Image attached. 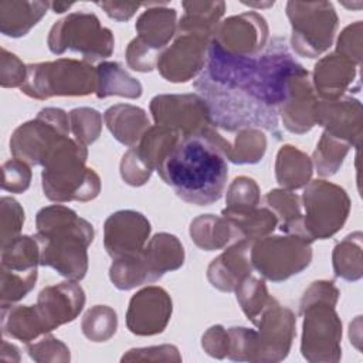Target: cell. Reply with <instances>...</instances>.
I'll return each instance as SVG.
<instances>
[{
  "label": "cell",
  "mask_w": 363,
  "mask_h": 363,
  "mask_svg": "<svg viewBox=\"0 0 363 363\" xmlns=\"http://www.w3.org/2000/svg\"><path fill=\"white\" fill-rule=\"evenodd\" d=\"M28 356L34 362H69V349L60 339L54 337L50 332L43 335L38 340L30 342L26 346Z\"/></svg>",
  "instance_id": "bcb514c9"
},
{
  "label": "cell",
  "mask_w": 363,
  "mask_h": 363,
  "mask_svg": "<svg viewBox=\"0 0 363 363\" xmlns=\"http://www.w3.org/2000/svg\"><path fill=\"white\" fill-rule=\"evenodd\" d=\"M291 47L305 58H318L333 41L337 14L330 1H288Z\"/></svg>",
  "instance_id": "9c48e42d"
},
{
  "label": "cell",
  "mask_w": 363,
  "mask_h": 363,
  "mask_svg": "<svg viewBox=\"0 0 363 363\" xmlns=\"http://www.w3.org/2000/svg\"><path fill=\"white\" fill-rule=\"evenodd\" d=\"M156 172L177 197L196 206L218 201L228 177L224 155L200 135L182 136Z\"/></svg>",
  "instance_id": "7a4b0ae2"
},
{
  "label": "cell",
  "mask_w": 363,
  "mask_h": 363,
  "mask_svg": "<svg viewBox=\"0 0 363 363\" xmlns=\"http://www.w3.org/2000/svg\"><path fill=\"white\" fill-rule=\"evenodd\" d=\"M221 216L235 227L241 240L255 241L267 237L278 225L275 214L267 207H254L245 210L223 208Z\"/></svg>",
  "instance_id": "836d02e7"
},
{
  "label": "cell",
  "mask_w": 363,
  "mask_h": 363,
  "mask_svg": "<svg viewBox=\"0 0 363 363\" xmlns=\"http://www.w3.org/2000/svg\"><path fill=\"white\" fill-rule=\"evenodd\" d=\"M268 33L267 20L261 14L245 11L220 21L211 40L228 54L254 57L267 47Z\"/></svg>",
  "instance_id": "9a60e30c"
},
{
  "label": "cell",
  "mask_w": 363,
  "mask_h": 363,
  "mask_svg": "<svg viewBox=\"0 0 363 363\" xmlns=\"http://www.w3.org/2000/svg\"><path fill=\"white\" fill-rule=\"evenodd\" d=\"M98 7H101L108 17L116 21H128L138 10L143 6V3H118V1H98Z\"/></svg>",
  "instance_id": "9f6ffc18"
},
{
  "label": "cell",
  "mask_w": 363,
  "mask_h": 363,
  "mask_svg": "<svg viewBox=\"0 0 363 363\" xmlns=\"http://www.w3.org/2000/svg\"><path fill=\"white\" fill-rule=\"evenodd\" d=\"M211 38L196 33L176 31L174 40L157 57L156 68L169 82H187L200 75Z\"/></svg>",
  "instance_id": "5bb4252c"
},
{
  "label": "cell",
  "mask_w": 363,
  "mask_h": 363,
  "mask_svg": "<svg viewBox=\"0 0 363 363\" xmlns=\"http://www.w3.org/2000/svg\"><path fill=\"white\" fill-rule=\"evenodd\" d=\"M183 135L160 125L150 126L139 143L132 146L142 159V162L152 170H157L164 156L172 150V147L179 142Z\"/></svg>",
  "instance_id": "d590c367"
},
{
  "label": "cell",
  "mask_w": 363,
  "mask_h": 363,
  "mask_svg": "<svg viewBox=\"0 0 363 363\" xmlns=\"http://www.w3.org/2000/svg\"><path fill=\"white\" fill-rule=\"evenodd\" d=\"M47 45L55 55L71 50L92 64L112 55L115 40L112 31L104 27L94 13L75 11L52 24Z\"/></svg>",
  "instance_id": "52a82bcc"
},
{
  "label": "cell",
  "mask_w": 363,
  "mask_h": 363,
  "mask_svg": "<svg viewBox=\"0 0 363 363\" xmlns=\"http://www.w3.org/2000/svg\"><path fill=\"white\" fill-rule=\"evenodd\" d=\"M191 241L204 251H216L241 240L235 227L223 216L201 214L190 223Z\"/></svg>",
  "instance_id": "83f0119b"
},
{
  "label": "cell",
  "mask_w": 363,
  "mask_h": 363,
  "mask_svg": "<svg viewBox=\"0 0 363 363\" xmlns=\"http://www.w3.org/2000/svg\"><path fill=\"white\" fill-rule=\"evenodd\" d=\"M118 329V315L113 308L108 305L91 306L81 320V330L84 336L95 343L109 340Z\"/></svg>",
  "instance_id": "ab89813d"
},
{
  "label": "cell",
  "mask_w": 363,
  "mask_h": 363,
  "mask_svg": "<svg viewBox=\"0 0 363 363\" xmlns=\"http://www.w3.org/2000/svg\"><path fill=\"white\" fill-rule=\"evenodd\" d=\"M139 255L147 271L149 282H156L164 274L176 271L184 264V248L180 240L170 233L155 234Z\"/></svg>",
  "instance_id": "d4e9b609"
},
{
  "label": "cell",
  "mask_w": 363,
  "mask_h": 363,
  "mask_svg": "<svg viewBox=\"0 0 363 363\" xmlns=\"http://www.w3.org/2000/svg\"><path fill=\"white\" fill-rule=\"evenodd\" d=\"M109 279L121 291H129L149 282L147 271L139 254L113 259L109 267Z\"/></svg>",
  "instance_id": "b9f144b4"
},
{
  "label": "cell",
  "mask_w": 363,
  "mask_h": 363,
  "mask_svg": "<svg viewBox=\"0 0 363 363\" xmlns=\"http://www.w3.org/2000/svg\"><path fill=\"white\" fill-rule=\"evenodd\" d=\"M303 69L281 37L268 41L254 57L228 54L211 40L207 62L193 86L206 101L217 129L234 132L251 126L279 139V106L288 81Z\"/></svg>",
  "instance_id": "6da1fadb"
},
{
  "label": "cell",
  "mask_w": 363,
  "mask_h": 363,
  "mask_svg": "<svg viewBox=\"0 0 363 363\" xmlns=\"http://www.w3.org/2000/svg\"><path fill=\"white\" fill-rule=\"evenodd\" d=\"M1 228H0V242L1 248L9 245L21 234V227L24 224V210L21 204L9 196L1 197Z\"/></svg>",
  "instance_id": "f6af8a7d"
},
{
  "label": "cell",
  "mask_w": 363,
  "mask_h": 363,
  "mask_svg": "<svg viewBox=\"0 0 363 363\" xmlns=\"http://www.w3.org/2000/svg\"><path fill=\"white\" fill-rule=\"evenodd\" d=\"M1 332L4 336L24 342H34L48 333L41 322L35 305H9L1 308Z\"/></svg>",
  "instance_id": "f546056e"
},
{
  "label": "cell",
  "mask_w": 363,
  "mask_h": 363,
  "mask_svg": "<svg viewBox=\"0 0 363 363\" xmlns=\"http://www.w3.org/2000/svg\"><path fill=\"white\" fill-rule=\"evenodd\" d=\"M183 16L177 23L179 33H196L213 38L225 11L224 1H183Z\"/></svg>",
  "instance_id": "4dcf8cb0"
},
{
  "label": "cell",
  "mask_w": 363,
  "mask_h": 363,
  "mask_svg": "<svg viewBox=\"0 0 363 363\" xmlns=\"http://www.w3.org/2000/svg\"><path fill=\"white\" fill-rule=\"evenodd\" d=\"M147 9L138 17L135 30L138 40L149 50L160 54L177 31V14L166 4L152 3L146 4Z\"/></svg>",
  "instance_id": "cb8c5ba5"
},
{
  "label": "cell",
  "mask_w": 363,
  "mask_h": 363,
  "mask_svg": "<svg viewBox=\"0 0 363 363\" xmlns=\"http://www.w3.org/2000/svg\"><path fill=\"white\" fill-rule=\"evenodd\" d=\"M37 268L16 271L0 267V306H9L23 299L37 282Z\"/></svg>",
  "instance_id": "60d3db41"
},
{
  "label": "cell",
  "mask_w": 363,
  "mask_h": 363,
  "mask_svg": "<svg viewBox=\"0 0 363 363\" xmlns=\"http://www.w3.org/2000/svg\"><path fill=\"white\" fill-rule=\"evenodd\" d=\"M35 228L40 265L67 279L81 281L88 271L86 250L95 237L92 224L67 206L51 204L38 210Z\"/></svg>",
  "instance_id": "3957f363"
},
{
  "label": "cell",
  "mask_w": 363,
  "mask_h": 363,
  "mask_svg": "<svg viewBox=\"0 0 363 363\" xmlns=\"http://www.w3.org/2000/svg\"><path fill=\"white\" fill-rule=\"evenodd\" d=\"M104 121L112 136L129 147L138 145L143 133L150 128L146 111L129 104L109 106L104 113Z\"/></svg>",
  "instance_id": "484cf974"
},
{
  "label": "cell",
  "mask_w": 363,
  "mask_h": 363,
  "mask_svg": "<svg viewBox=\"0 0 363 363\" xmlns=\"http://www.w3.org/2000/svg\"><path fill=\"white\" fill-rule=\"evenodd\" d=\"M339 289L333 281H315L303 292L301 352L311 363H336L342 357V320L335 309Z\"/></svg>",
  "instance_id": "277c9868"
},
{
  "label": "cell",
  "mask_w": 363,
  "mask_h": 363,
  "mask_svg": "<svg viewBox=\"0 0 363 363\" xmlns=\"http://www.w3.org/2000/svg\"><path fill=\"white\" fill-rule=\"evenodd\" d=\"M201 347L211 357H216V359L227 357L230 350L228 330L221 325H214L208 328L201 336Z\"/></svg>",
  "instance_id": "11a10c76"
},
{
  "label": "cell",
  "mask_w": 363,
  "mask_h": 363,
  "mask_svg": "<svg viewBox=\"0 0 363 363\" xmlns=\"http://www.w3.org/2000/svg\"><path fill=\"white\" fill-rule=\"evenodd\" d=\"M71 6H74V3H50V9H52L54 13H64Z\"/></svg>",
  "instance_id": "680465c9"
},
{
  "label": "cell",
  "mask_w": 363,
  "mask_h": 363,
  "mask_svg": "<svg viewBox=\"0 0 363 363\" xmlns=\"http://www.w3.org/2000/svg\"><path fill=\"white\" fill-rule=\"evenodd\" d=\"M27 78V65L13 52L1 48L0 85L3 88H21Z\"/></svg>",
  "instance_id": "816d5d0a"
},
{
  "label": "cell",
  "mask_w": 363,
  "mask_h": 363,
  "mask_svg": "<svg viewBox=\"0 0 363 363\" xmlns=\"http://www.w3.org/2000/svg\"><path fill=\"white\" fill-rule=\"evenodd\" d=\"M251 245V240H238L210 262L207 279L216 289L234 292L238 284L252 274Z\"/></svg>",
  "instance_id": "7402d4cb"
},
{
  "label": "cell",
  "mask_w": 363,
  "mask_h": 363,
  "mask_svg": "<svg viewBox=\"0 0 363 363\" xmlns=\"http://www.w3.org/2000/svg\"><path fill=\"white\" fill-rule=\"evenodd\" d=\"M312 242L295 234L267 235L252 241L251 262L264 279L282 282L309 267Z\"/></svg>",
  "instance_id": "30bf717a"
},
{
  "label": "cell",
  "mask_w": 363,
  "mask_h": 363,
  "mask_svg": "<svg viewBox=\"0 0 363 363\" xmlns=\"http://www.w3.org/2000/svg\"><path fill=\"white\" fill-rule=\"evenodd\" d=\"M230 335L228 359L235 362H255L257 333L254 329L244 326H231L227 329Z\"/></svg>",
  "instance_id": "7dc6e473"
},
{
  "label": "cell",
  "mask_w": 363,
  "mask_h": 363,
  "mask_svg": "<svg viewBox=\"0 0 363 363\" xmlns=\"http://www.w3.org/2000/svg\"><path fill=\"white\" fill-rule=\"evenodd\" d=\"M40 265V247L35 237L20 235L1 248L3 268L16 271H30Z\"/></svg>",
  "instance_id": "74e56055"
},
{
  "label": "cell",
  "mask_w": 363,
  "mask_h": 363,
  "mask_svg": "<svg viewBox=\"0 0 363 363\" xmlns=\"http://www.w3.org/2000/svg\"><path fill=\"white\" fill-rule=\"evenodd\" d=\"M303 237L313 242L335 235L350 213V199L343 187L323 180H311L301 197Z\"/></svg>",
  "instance_id": "ba28073f"
},
{
  "label": "cell",
  "mask_w": 363,
  "mask_h": 363,
  "mask_svg": "<svg viewBox=\"0 0 363 363\" xmlns=\"http://www.w3.org/2000/svg\"><path fill=\"white\" fill-rule=\"evenodd\" d=\"M95 95L102 99L106 96H123L136 99L142 95V84L130 77L119 62L101 61L96 67Z\"/></svg>",
  "instance_id": "1f68e13d"
},
{
  "label": "cell",
  "mask_w": 363,
  "mask_h": 363,
  "mask_svg": "<svg viewBox=\"0 0 363 363\" xmlns=\"http://www.w3.org/2000/svg\"><path fill=\"white\" fill-rule=\"evenodd\" d=\"M3 182L1 189L10 193H24L31 183V169L30 164H27L23 160L18 159H10L3 163Z\"/></svg>",
  "instance_id": "c3c4849f"
},
{
  "label": "cell",
  "mask_w": 363,
  "mask_h": 363,
  "mask_svg": "<svg viewBox=\"0 0 363 363\" xmlns=\"http://www.w3.org/2000/svg\"><path fill=\"white\" fill-rule=\"evenodd\" d=\"M362 34L363 23L354 21L345 27L337 37L335 52L350 60L357 67L362 65Z\"/></svg>",
  "instance_id": "681fc988"
},
{
  "label": "cell",
  "mask_w": 363,
  "mask_h": 363,
  "mask_svg": "<svg viewBox=\"0 0 363 363\" xmlns=\"http://www.w3.org/2000/svg\"><path fill=\"white\" fill-rule=\"evenodd\" d=\"M313 173L312 159L292 145H284L275 159V177L281 189L298 190L305 187Z\"/></svg>",
  "instance_id": "f1b7e54d"
},
{
  "label": "cell",
  "mask_w": 363,
  "mask_h": 363,
  "mask_svg": "<svg viewBox=\"0 0 363 363\" xmlns=\"http://www.w3.org/2000/svg\"><path fill=\"white\" fill-rule=\"evenodd\" d=\"M121 362H182L179 349L173 345L138 347L128 350Z\"/></svg>",
  "instance_id": "f5cc1de1"
},
{
  "label": "cell",
  "mask_w": 363,
  "mask_h": 363,
  "mask_svg": "<svg viewBox=\"0 0 363 363\" xmlns=\"http://www.w3.org/2000/svg\"><path fill=\"white\" fill-rule=\"evenodd\" d=\"M69 128L74 139L84 146L92 145L102 130V115L88 106L74 108L69 113Z\"/></svg>",
  "instance_id": "7bdbcfd3"
},
{
  "label": "cell",
  "mask_w": 363,
  "mask_h": 363,
  "mask_svg": "<svg viewBox=\"0 0 363 363\" xmlns=\"http://www.w3.org/2000/svg\"><path fill=\"white\" fill-rule=\"evenodd\" d=\"M88 149L65 138L48 153L41 172L44 196L55 203L91 201L101 191L98 173L86 166Z\"/></svg>",
  "instance_id": "5b68a950"
},
{
  "label": "cell",
  "mask_w": 363,
  "mask_h": 363,
  "mask_svg": "<svg viewBox=\"0 0 363 363\" xmlns=\"http://www.w3.org/2000/svg\"><path fill=\"white\" fill-rule=\"evenodd\" d=\"M69 132V115L64 109L43 108L34 119L16 128L10 138V152L27 164L43 166L48 153Z\"/></svg>",
  "instance_id": "8fae6325"
},
{
  "label": "cell",
  "mask_w": 363,
  "mask_h": 363,
  "mask_svg": "<svg viewBox=\"0 0 363 363\" xmlns=\"http://www.w3.org/2000/svg\"><path fill=\"white\" fill-rule=\"evenodd\" d=\"M362 104L359 99L343 95L336 99H318L316 125L347 143L359 147L363 133Z\"/></svg>",
  "instance_id": "d6986e66"
},
{
  "label": "cell",
  "mask_w": 363,
  "mask_h": 363,
  "mask_svg": "<svg viewBox=\"0 0 363 363\" xmlns=\"http://www.w3.org/2000/svg\"><path fill=\"white\" fill-rule=\"evenodd\" d=\"M318 99L311 74L306 69L292 75L286 85L285 99L279 106V116L285 129L296 135L309 132L316 125Z\"/></svg>",
  "instance_id": "ffe728a7"
},
{
  "label": "cell",
  "mask_w": 363,
  "mask_h": 363,
  "mask_svg": "<svg viewBox=\"0 0 363 363\" xmlns=\"http://www.w3.org/2000/svg\"><path fill=\"white\" fill-rule=\"evenodd\" d=\"M173 302L166 289L149 285L138 291L129 301L126 311V326L138 336H153L162 333L170 322Z\"/></svg>",
  "instance_id": "2e32d148"
},
{
  "label": "cell",
  "mask_w": 363,
  "mask_h": 363,
  "mask_svg": "<svg viewBox=\"0 0 363 363\" xmlns=\"http://www.w3.org/2000/svg\"><path fill=\"white\" fill-rule=\"evenodd\" d=\"M363 234L354 231L339 241L332 252L333 272L345 281H359L363 275Z\"/></svg>",
  "instance_id": "e575fe53"
},
{
  "label": "cell",
  "mask_w": 363,
  "mask_h": 363,
  "mask_svg": "<svg viewBox=\"0 0 363 363\" xmlns=\"http://www.w3.org/2000/svg\"><path fill=\"white\" fill-rule=\"evenodd\" d=\"M119 172H121V177L122 180L133 187H139L143 186L149 182L153 170L149 169L142 159L139 157V155L136 153L135 147H130L121 160L119 164Z\"/></svg>",
  "instance_id": "f907efd6"
},
{
  "label": "cell",
  "mask_w": 363,
  "mask_h": 363,
  "mask_svg": "<svg viewBox=\"0 0 363 363\" xmlns=\"http://www.w3.org/2000/svg\"><path fill=\"white\" fill-rule=\"evenodd\" d=\"M359 67L337 52L322 57L313 67L312 86L319 99L340 98L357 81Z\"/></svg>",
  "instance_id": "603a6c76"
},
{
  "label": "cell",
  "mask_w": 363,
  "mask_h": 363,
  "mask_svg": "<svg viewBox=\"0 0 363 363\" xmlns=\"http://www.w3.org/2000/svg\"><path fill=\"white\" fill-rule=\"evenodd\" d=\"M150 234L149 220L135 210L112 213L104 223V247L112 259L139 254Z\"/></svg>",
  "instance_id": "e0dca14e"
},
{
  "label": "cell",
  "mask_w": 363,
  "mask_h": 363,
  "mask_svg": "<svg viewBox=\"0 0 363 363\" xmlns=\"http://www.w3.org/2000/svg\"><path fill=\"white\" fill-rule=\"evenodd\" d=\"M156 125L170 128L183 136L201 135L213 125L210 109L199 94H162L149 105Z\"/></svg>",
  "instance_id": "7c38bea8"
},
{
  "label": "cell",
  "mask_w": 363,
  "mask_h": 363,
  "mask_svg": "<svg viewBox=\"0 0 363 363\" xmlns=\"http://www.w3.org/2000/svg\"><path fill=\"white\" fill-rule=\"evenodd\" d=\"M126 64L133 71L139 72H150L153 68H156L157 57L159 54L149 50L146 45H143L136 37L128 44L126 48Z\"/></svg>",
  "instance_id": "db71d44e"
},
{
  "label": "cell",
  "mask_w": 363,
  "mask_h": 363,
  "mask_svg": "<svg viewBox=\"0 0 363 363\" xmlns=\"http://www.w3.org/2000/svg\"><path fill=\"white\" fill-rule=\"evenodd\" d=\"M261 201L259 187L254 179L248 176L235 177L227 189L225 208L245 210L258 207Z\"/></svg>",
  "instance_id": "ee69618b"
},
{
  "label": "cell",
  "mask_w": 363,
  "mask_h": 363,
  "mask_svg": "<svg viewBox=\"0 0 363 363\" xmlns=\"http://www.w3.org/2000/svg\"><path fill=\"white\" fill-rule=\"evenodd\" d=\"M264 203L275 214L282 233L303 237L302 203L296 193L286 189H272L265 194Z\"/></svg>",
  "instance_id": "d6a6232c"
},
{
  "label": "cell",
  "mask_w": 363,
  "mask_h": 363,
  "mask_svg": "<svg viewBox=\"0 0 363 363\" xmlns=\"http://www.w3.org/2000/svg\"><path fill=\"white\" fill-rule=\"evenodd\" d=\"M350 147V143L323 130L312 155V164L315 166L318 174L322 177H329L337 173Z\"/></svg>",
  "instance_id": "8d00e7d4"
},
{
  "label": "cell",
  "mask_w": 363,
  "mask_h": 363,
  "mask_svg": "<svg viewBox=\"0 0 363 363\" xmlns=\"http://www.w3.org/2000/svg\"><path fill=\"white\" fill-rule=\"evenodd\" d=\"M20 89L38 101L52 96H85L95 94L96 68L85 60L74 58L28 64L27 78Z\"/></svg>",
  "instance_id": "8992f818"
},
{
  "label": "cell",
  "mask_w": 363,
  "mask_h": 363,
  "mask_svg": "<svg viewBox=\"0 0 363 363\" xmlns=\"http://www.w3.org/2000/svg\"><path fill=\"white\" fill-rule=\"evenodd\" d=\"M50 9L48 1L1 0L0 1V31L3 35L18 38L45 16Z\"/></svg>",
  "instance_id": "4316f807"
},
{
  "label": "cell",
  "mask_w": 363,
  "mask_h": 363,
  "mask_svg": "<svg viewBox=\"0 0 363 363\" xmlns=\"http://www.w3.org/2000/svg\"><path fill=\"white\" fill-rule=\"evenodd\" d=\"M234 292L244 315L252 325L257 322L258 316L262 313L269 299L272 298L268 294L265 281L254 277L252 274L245 277L234 289Z\"/></svg>",
  "instance_id": "f35d334b"
},
{
  "label": "cell",
  "mask_w": 363,
  "mask_h": 363,
  "mask_svg": "<svg viewBox=\"0 0 363 363\" xmlns=\"http://www.w3.org/2000/svg\"><path fill=\"white\" fill-rule=\"evenodd\" d=\"M85 305V292L77 281H64L43 288L35 309L47 332L72 322Z\"/></svg>",
  "instance_id": "ac0fdd59"
},
{
  "label": "cell",
  "mask_w": 363,
  "mask_h": 363,
  "mask_svg": "<svg viewBox=\"0 0 363 363\" xmlns=\"http://www.w3.org/2000/svg\"><path fill=\"white\" fill-rule=\"evenodd\" d=\"M254 326L257 328L255 362L277 363L284 360L296 335L295 313L271 298Z\"/></svg>",
  "instance_id": "4fadbf2b"
},
{
  "label": "cell",
  "mask_w": 363,
  "mask_h": 363,
  "mask_svg": "<svg viewBox=\"0 0 363 363\" xmlns=\"http://www.w3.org/2000/svg\"><path fill=\"white\" fill-rule=\"evenodd\" d=\"M221 132L211 125L200 136L210 140L225 159L235 164H254L264 157L267 138L262 129L245 126L234 132H225L233 135V139H228Z\"/></svg>",
  "instance_id": "44dd1931"
},
{
  "label": "cell",
  "mask_w": 363,
  "mask_h": 363,
  "mask_svg": "<svg viewBox=\"0 0 363 363\" xmlns=\"http://www.w3.org/2000/svg\"><path fill=\"white\" fill-rule=\"evenodd\" d=\"M20 350L17 349V346H14L13 343H9L7 340L3 339L1 342V353H0V359L3 362H18L20 360Z\"/></svg>",
  "instance_id": "6f0895ef"
}]
</instances>
